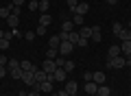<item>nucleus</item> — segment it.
Returning a JSON list of instances; mask_svg holds the SVG:
<instances>
[{"label": "nucleus", "mask_w": 131, "mask_h": 96, "mask_svg": "<svg viewBox=\"0 0 131 96\" xmlns=\"http://www.w3.org/2000/svg\"><path fill=\"white\" fill-rule=\"evenodd\" d=\"M107 66H109V68H125V66H127V59H125V57H122V55H118V57H112V59H107Z\"/></svg>", "instance_id": "1"}, {"label": "nucleus", "mask_w": 131, "mask_h": 96, "mask_svg": "<svg viewBox=\"0 0 131 96\" xmlns=\"http://www.w3.org/2000/svg\"><path fill=\"white\" fill-rule=\"evenodd\" d=\"M72 50H74V44H72V41L66 39V41H61V44H59V55L61 57H68Z\"/></svg>", "instance_id": "2"}, {"label": "nucleus", "mask_w": 131, "mask_h": 96, "mask_svg": "<svg viewBox=\"0 0 131 96\" xmlns=\"http://www.w3.org/2000/svg\"><path fill=\"white\" fill-rule=\"evenodd\" d=\"M42 70H44V72H46V74H52V72H55V70H57V63H55V61H52V59H46V61H44V63H42Z\"/></svg>", "instance_id": "3"}, {"label": "nucleus", "mask_w": 131, "mask_h": 96, "mask_svg": "<svg viewBox=\"0 0 131 96\" xmlns=\"http://www.w3.org/2000/svg\"><path fill=\"white\" fill-rule=\"evenodd\" d=\"M66 74H68V72H66L63 68H57L55 72H52V77H55V81H57V83H63V81H66Z\"/></svg>", "instance_id": "4"}, {"label": "nucleus", "mask_w": 131, "mask_h": 96, "mask_svg": "<svg viewBox=\"0 0 131 96\" xmlns=\"http://www.w3.org/2000/svg\"><path fill=\"white\" fill-rule=\"evenodd\" d=\"M20 68H22L24 72H33V74L37 72V66H33L31 61H20Z\"/></svg>", "instance_id": "5"}, {"label": "nucleus", "mask_w": 131, "mask_h": 96, "mask_svg": "<svg viewBox=\"0 0 131 96\" xmlns=\"http://www.w3.org/2000/svg\"><path fill=\"white\" fill-rule=\"evenodd\" d=\"M7 70H9V74L13 79H22V74H24V70L20 68V66H13V68H7Z\"/></svg>", "instance_id": "6"}, {"label": "nucleus", "mask_w": 131, "mask_h": 96, "mask_svg": "<svg viewBox=\"0 0 131 96\" xmlns=\"http://www.w3.org/2000/svg\"><path fill=\"white\" fill-rule=\"evenodd\" d=\"M66 94H77V90H79V85H77L74 81H66Z\"/></svg>", "instance_id": "7"}, {"label": "nucleus", "mask_w": 131, "mask_h": 96, "mask_svg": "<svg viewBox=\"0 0 131 96\" xmlns=\"http://www.w3.org/2000/svg\"><path fill=\"white\" fill-rule=\"evenodd\" d=\"M96 90H98V83H94V81H85V92H88L90 96L96 94Z\"/></svg>", "instance_id": "8"}, {"label": "nucleus", "mask_w": 131, "mask_h": 96, "mask_svg": "<svg viewBox=\"0 0 131 96\" xmlns=\"http://www.w3.org/2000/svg\"><path fill=\"white\" fill-rule=\"evenodd\" d=\"M92 41H101L103 39V33H101V28L98 26H92V37H90Z\"/></svg>", "instance_id": "9"}, {"label": "nucleus", "mask_w": 131, "mask_h": 96, "mask_svg": "<svg viewBox=\"0 0 131 96\" xmlns=\"http://www.w3.org/2000/svg\"><path fill=\"white\" fill-rule=\"evenodd\" d=\"M39 92L42 94H52V83H48V81L39 83Z\"/></svg>", "instance_id": "10"}, {"label": "nucleus", "mask_w": 131, "mask_h": 96, "mask_svg": "<svg viewBox=\"0 0 131 96\" xmlns=\"http://www.w3.org/2000/svg\"><path fill=\"white\" fill-rule=\"evenodd\" d=\"M116 35L120 37L122 41H129V39H131V31H129V28H120V31H118Z\"/></svg>", "instance_id": "11"}, {"label": "nucleus", "mask_w": 131, "mask_h": 96, "mask_svg": "<svg viewBox=\"0 0 131 96\" xmlns=\"http://www.w3.org/2000/svg\"><path fill=\"white\" fill-rule=\"evenodd\" d=\"M57 57H59V48H50V46H48V50H46V59H52V61H55Z\"/></svg>", "instance_id": "12"}, {"label": "nucleus", "mask_w": 131, "mask_h": 96, "mask_svg": "<svg viewBox=\"0 0 131 96\" xmlns=\"http://www.w3.org/2000/svg\"><path fill=\"white\" fill-rule=\"evenodd\" d=\"M50 22H52V18H50V15H48V13H42V15H39V24H42V26H50Z\"/></svg>", "instance_id": "13"}, {"label": "nucleus", "mask_w": 131, "mask_h": 96, "mask_svg": "<svg viewBox=\"0 0 131 96\" xmlns=\"http://www.w3.org/2000/svg\"><path fill=\"white\" fill-rule=\"evenodd\" d=\"M88 9H90V7H88V2L83 0V2H79V5H77V11H74V13H81V15H85V13H88Z\"/></svg>", "instance_id": "14"}, {"label": "nucleus", "mask_w": 131, "mask_h": 96, "mask_svg": "<svg viewBox=\"0 0 131 96\" xmlns=\"http://www.w3.org/2000/svg\"><path fill=\"white\" fill-rule=\"evenodd\" d=\"M33 79H35V81H37V83H44V81H46V72H44V70H39V68H37V72L33 74Z\"/></svg>", "instance_id": "15"}, {"label": "nucleus", "mask_w": 131, "mask_h": 96, "mask_svg": "<svg viewBox=\"0 0 131 96\" xmlns=\"http://www.w3.org/2000/svg\"><path fill=\"white\" fill-rule=\"evenodd\" d=\"M92 81H94V83H98V85H103V83H105V72H94Z\"/></svg>", "instance_id": "16"}, {"label": "nucleus", "mask_w": 131, "mask_h": 96, "mask_svg": "<svg viewBox=\"0 0 131 96\" xmlns=\"http://www.w3.org/2000/svg\"><path fill=\"white\" fill-rule=\"evenodd\" d=\"M120 52H122V57L131 55V39H129V41H122V48H120Z\"/></svg>", "instance_id": "17"}, {"label": "nucleus", "mask_w": 131, "mask_h": 96, "mask_svg": "<svg viewBox=\"0 0 131 96\" xmlns=\"http://www.w3.org/2000/svg\"><path fill=\"white\" fill-rule=\"evenodd\" d=\"M79 39H81V35H79L77 31H70V33H68V41H72L74 48H77V41H79Z\"/></svg>", "instance_id": "18"}, {"label": "nucleus", "mask_w": 131, "mask_h": 96, "mask_svg": "<svg viewBox=\"0 0 131 96\" xmlns=\"http://www.w3.org/2000/svg\"><path fill=\"white\" fill-rule=\"evenodd\" d=\"M120 55V48L118 46H109V50H107V59H112V57H118Z\"/></svg>", "instance_id": "19"}, {"label": "nucleus", "mask_w": 131, "mask_h": 96, "mask_svg": "<svg viewBox=\"0 0 131 96\" xmlns=\"http://www.w3.org/2000/svg\"><path fill=\"white\" fill-rule=\"evenodd\" d=\"M96 94H98V96H109V94H112V90H109L107 85H98Z\"/></svg>", "instance_id": "20"}, {"label": "nucleus", "mask_w": 131, "mask_h": 96, "mask_svg": "<svg viewBox=\"0 0 131 96\" xmlns=\"http://www.w3.org/2000/svg\"><path fill=\"white\" fill-rule=\"evenodd\" d=\"M7 22H9V26H11V28H18L20 18H18V15H9V18H7Z\"/></svg>", "instance_id": "21"}, {"label": "nucleus", "mask_w": 131, "mask_h": 96, "mask_svg": "<svg viewBox=\"0 0 131 96\" xmlns=\"http://www.w3.org/2000/svg\"><path fill=\"white\" fill-rule=\"evenodd\" d=\"M79 35L85 37V39H90V37H92V26H83V28L79 31Z\"/></svg>", "instance_id": "22"}, {"label": "nucleus", "mask_w": 131, "mask_h": 96, "mask_svg": "<svg viewBox=\"0 0 131 96\" xmlns=\"http://www.w3.org/2000/svg\"><path fill=\"white\" fill-rule=\"evenodd\" d=\"M59 44H61V37H59V35L50 37V41H48V46H50V48H59Z\"/></svg>", "instance_id": "23"}, {"label": "nucleus", "mask_w": 131, "mask_h": 96, "mask_svg": "<svg viewBox=\"0 0 131 96\" xmlns=\"http://www.w3.org/2000/svg\"><path fill=\"white\" fill-rule=\"evenodd\" d=\"M72 26H74V22H72V20H66V22L61 24V31H66V33H70V31H72Z\"/></svg>", "instance_id": "24"}, {"label": "nucleus", "mask_w": 131, "mask_h": 96, "mask_svg": "<svg viewBox=\"0 0 131 96\" xmlns=\"http://www.w3.org/2000/svg\"><path fill=\"white\" fill-rule=\"evenodd\" d=\"M9 15H11V9H9V7H0V18H9Z\"/></svg>", "instance_id": "25"}, {"label": "nucleus", "mask_w": 131, "mask_h": 96, "mask_svg": "<svg viewBox=\"0 0 131 96\" xmlns=\"http://www.w3.org/2000/svg\"><path fill=\"white\" fill-rule=\"evenodd\" d=\"M63 70H66V72H72V70H74V61L66 59V63H63Z\"/></svg>", "instance_id": "26"}, {"label": "nucleus", "mask_w": 131, "mask_h": 96, "mask_svg": "<svg viewBox=\"0 0 131 96\" xmlns=\"http://www.w3.org/2000/svg\"><path fill=\"white\" fill-rule=\"evenodd\" d=\"M15 35H18V31H15V28H11V31H5V39H9V41L13 39Z\"/></svg>", "instance_id": "27"}, {"label": "nucleus", "mask_w": 131, "mask_h": 96, "mask_svg": "<svg viewBox=\"0 0 131 96\" xmlns=\"http://www.w3.org/2000/svg\"><path fill=\"white\" fill-rule=\"evenodd\" d=\"M77 5H79V0H68V9H70L72 13L77 11Z\"/></svg>", "instance_id": "28"}, {"label": "nucleus", "mask_w": 131, "mask_h": 96, "mask_svg": "<svg viewBox=\"0 0 131 96\" xmlns=\"http://www.w3.org/2000/svg\"><path fill=\"white\" fill-rule=\"evenodd\" d=\"M72 22H74V24H83V15H81V13H74V15H72Z\"/></svg>", "instance_id": "29"}, {"label": "nucleus", "mask_w": 131, "mask_h": 96, "mask_svg": "<svg viewBox=\"0 0 131 96\" xmlns=\"http://www.w3.org/2000/svg\"><path fill=\"white\" fill-rule=\"evenodd\" d=\"M9 44H11V41L2 37V39H0V50H7V48H9Z\"/></svg>", "instance_id": "30"}, {"label": "nucleus", "mask_w": 131, "mask_h": 96, "mask_svg": "<svg viewBox=\"0 0 131 96\" xmlns=\"http://www.w3.org/2000/svg\"><path fill=\"white\" fill-rule=\"evenodd\" d=\"M28 9H31V11H39V0H37V2H33V0H31V2H28Z\"/></svg>", "instance_id": "31"}, {"label": "nucleus", "mask_w": 131, "mask_h": 96, "mask_svg": "<svg viewBox=\"0 0 131 96\" xmlns=\"http://www.w3.org/2000/svg\"><path fill=\"white\" fill-rule=\"evenodd\" d=\"M35 37H37V33H35V31H28L26 35H24V39H28V41H33V39H35Z\"/></svg>", "instance_id": "32"}, {"label": "nucleus", "mask_w": 131, "mask_h": 96, "mask_svg": "<svg viewBox=\"0 0 131 96\" xmlns=\"http://www.w3.org/2000/svg\"><path fill=\"white\" fill-rule=\"evenodd\" d=\"M35 33H37V35H46V33H48V28H46V26H42V24H39V26L35 28Z\"/></svg>", "instance_id": "33"}, {"label": "nucleus", "mask_w": 131, "mask_h": 96, "mask_svg": "<svg viewBox=\"0 0 131 96\" xmlns=\"http://www.w3.org/2000/svg\"><path fill=\"white\" fill-rule=\"evenodd\" d=\"M88 41H90V39H85V37H81V39L77 41V48H85V46H88Z\"/></svg>", "instance_id": "34"}, {"label": "nucleus", "mask_w": 131, "mask_h": 96, "mask_svg": "<svg viewBox=\"0 0 131 96\" xmlns=\"http://www.w3.org/2000/svg\"><path fill=\"white\" fill-rule=\"evenodd\" d=\"M55 63H57V68H63V63H66V57H57V59H55Z\"/></svg>", "instance_id": "35"}, {"label": "nucleus", "mask_w": 131, "mask_h": 96, "mask_svg": "<svg viewBox=\"0 0 131 96\" xmlns=\"http://www.w3.org/2000/svg\"><path fill=\"white\" fill-rule=\"evenodd\" d=\"M39 11H48V0H39Z\"/></svg>", "instance_id": "36"}, {"label": "nucleus", "mask_w": 131, "mask_h": 96, "mask_svg": "<svg viewBox=\"0 0 131 96\" xmlns=\"http://www.w3.org/2000/svg\"><path fill=\"white\" fill-rule=\"evenodd\" d=\"M28 96H42V92H39L37 87H31V92H28Z\"/></svg>", "instance_id": "37"}, {"label": "nucleus", "mask_w": 131, "mask_h": 96, "mask_svg": "<svg viewBox=\"0 0 131 96\" xmlns=\"http://www.w3.org/2000/svg\"><path fill=\"white\" fill-rule=\"evenodd\" d=\"M7 72H9V70H7V66H0V79L5 77V74H7Z\"/></svg>", "instance_id": "38"}, {"label": "nucleus", "mask_w": 131, "mask_h": 96, "mask_svg": "<svg viewBox=\"0 0 131 96\" xmlns=\"http://www.w3.org/2000/svg\"><path fill=\"white\" fill-rule=\"evenodd\" d=\"M7 63H9V59H7L5 55H0V66H7Z\"/></svg>", "instance_id": "39"}, {"label": "nucleus", "mask_w": 131, "mask_h": 96, "mask_svg": "<svg viewBox=\"0 0 131 96\" xmlns=\"http://www.w3.org/2000/svg\"><path fill=\"white\" fill-rule=\"evenodd\" d=\"M92 77H94V72H85V74H83L85 81H92Z\"/></svg>", "instance_id": "40"}, {"label": "nucleus", "mask_w": 131, "mask_h": 96, "mask_svg": "<svg viewBox=\"0 0 131 96\" xmlns=\"http://www.w3.org/2000/svg\"><path fill=\"white\" fill-rule=\"evenodd\" d=\"M120 28H122V24H120V22H116V24H114V33H118Z\"/></svg>", "instance_id": "41"}, {"label": "nucleus", "mask_w": 131, "mask_h": 96, "mask_svg": "<svg viewBox=\"0 0 131 96\" xmlns=\"http://www.w3.org/2000/svg\"><path fill=\"white\" fill-rule=\"evenodd\" d=\"M24 2H26V0H13V5H15V7H22Z\"/></svg>", "instance_id": "42"}, {"label": "nucleus", "mask_w": 131, "mask_h": 96, "mask_svg": "<svg viewBox=\"0 0 131 96\" xmlns=\"http://www.w3.org/2000/svg\"><path fill=\"white\" fill-rule=\"evenodd\" d=\"M125 59H127V66H131V55H127Z\"/></svg>", "instance_id": "43"}, {"label": "nucleus", "mask_w": 131, "mask_h": 96, "mask_svg": "<svg viewBox=\"0 0 131 96\" xmlns=\"http://www.w3.org/2000/svg\"><path fill=\"white\" fill-rule=\"evenodd\" d=\"M118 2H120V0H109L107 5H118Z\"/></svg>", "instance_id": "44"}, {"label": "nucleus", "mask_w": 131, "mask_h": 96, "mask_svg": "<svg viewBox=\"0 0 131 96\" xmlns=\"http://www.w3.org/2000/svg\"><path fill=\"white\" fill-rule=\"evenodd\" d=\"M2 37H5V33H2V31H0V39H2Z\"/></svg>", "instance_id": "45"}, {"label": "nucleus", "mask_w": 131, "mask_h": 96, "mask_svg": "<svg viewBox=\"0 0 131 96\" xmlns=\"http://www.w3.org/2000/svg\"><path fill=\"white\" fill-rule=\"evenodd\" d=\"M50 96H59V92H57V94H50Z\"/></svg>", "instance_id": "46"}, {"label": "nucleus", "mask_w": 131, "mask_h": 96, "mask_svg": "<svg viewBox=\"0 0 131 96\" xmlns=\"http://www.w3.org/2000/svg\"><path fill=\"white\" fill-rule=\"evenodd\" d=\"M68 96H77V94H68Z\"/></svg>", "instance_id": "47"}, {"label": "nucleus", "mask_w": 131, "mask_h": 96, "mask_svg": "<svg viewBox=\"0 0 131 96\" xmlns=\"http://www.w3.org/2000/svg\"><path fill=\"white\" fill-rule=\"evenodd\" d=\"M28 2H31V0H28ZM33 2H37V0H33Z\"/></svg>", "instance_id": "48"}, {"label": "nucleus", "mask_w": 131, "mask_h": 96, "mask_svg": "<svg viewBox=\"0 0 131 96\" xmlns=\"http://www.w3.org/2000/svg\"><path fill=\"white\" fill-rule=\"evenodd\" d=\"M129 31H131V24H129Z\"/></svg>", "instance_id": "49"}, {"label": "nucleus", "mask_w": 131, "mask_h": 96, "mask_svg": "<svg viewBox=\"0 0 131 96\" xmlns=\"http://www.w3.org/2000/svg\"><path fill=\"white\" fill-rule=\"evenodd\" d=\"M92 96H98V94H92Z\"/></svg>", "instance_id": "50"}, {"label": "nucleus", "mask_w": 131, "mask_h": 96, "mask_svg": "<svg viewBox=\"0 0 131 96\" xmlns=\"http://www.w3.org/2000/svg\"><path fill=\"white\" fill-rule=\"evenodd\" d=\"M105 2H109V0H105Z\"/></svg>", "instance_id": "51"}, {"label": "nucleus", "mask_w": 131, "mask_h": 96, "mask_svg": "<svg viewBox=\"0 0 131 96\" xmlns=\"http://www.w3.org/2000/svg\"><path fill=\"white\" fill-rule=\"evenodd\" d=\"M109 96H112V94H109Z\"/></svg>", "instance_id": "52"}, {"label": "nucleus", "mask_w": 131, "mask_h": 96, "mask_svg": "<svg viewBox=\"0 0 131 96\" xmlns=\"http://www.w3.org/2000/svg\"><path fill=\"white\" fill-rule=\"evenodd\" d=\"M129 96H131V94H129Z\"/></svg>", "instance_id": "53"}]
</instances>
